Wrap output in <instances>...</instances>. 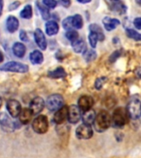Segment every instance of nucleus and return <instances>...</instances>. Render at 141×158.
Instances as JSON below:
<instances>
[{
	"instance_id": "20e7f679",
	"label": "nucleus",
	"mask_w": 141,
	"mask_h": 158,
	"mask_svg": "<svg viewBox=\"0 0 141 158\" xmlns=\"http://www.w3.org/2000/svg\"><path fill=\"white\" fill-rule=\"evenodd\" d=\"M64 106V97L59 94H53L47 98L46 107L50 111H56Z\"/></svg>"
},
{
	"instance_id": "f257e3e1",
	"label": "nucleus",
	"mask_w": 141,
	"mask_h": 158,
	"mask_svg": "<svg viewBox=\"0 0 141 158\" xmlns=\"http://www.w3.org/2000/svg\"><path fill=\"white\" fill-rule=\"evenodd\" d=\"M94 128L96 132L102 133L111 125V118L110 114L106 110L100 111L96 115L93 122Z\"/></svg>"
},
{
	"instance_id": "c9c22d12",
	"label": "nucleus",
	"mask_w": 141,
	"mask_h": 158,
	"mask_svg": "<svg viewBox=\"0 0 141 158\" xmlns=\"http://www.w3.org/2000/svg\"><path fill=\"white\" fill-rule=\"evenodd\" d=\"M19 38L22 40V41H28V36H27V32L25 31L24 30H22V31H20L19 33Z\"/></svg>"
},
{
	"instance_id": "a878e982",
	"label": "nucleus",
	"mask_w": 141,
	"mask_h": 158,
	"mask_svg": "<svg viewBox=\"0 0 141 158\" xmlns=\"http://www.w3.org/2000/svg\"><path fill=\"white\" fill-rule=\"evenodd\" d=\"M36 6L39 9L40 12H41V15L42 18L44 20H48L50 17V14H49V8L47 7H45L42 2H36Z\"/></svg>"
},
{
	"instance_id": "f704fd0d",
	"label": "nucleus",
	"mask_w": 141,
	"mask_h": 158,
	"mask_svg": "<svg viewBox=\"0 0 141 158\" xmlns=\"http://www.w3.org/2000/svg\"><path fill=\"white\" fill-rule=\"evenodd\" d=\"M105 81H106V79L102 77V78H97L96 79V81H95V88L99 90V89H101L103 86V84L105 83Z\"/></svg>"
},
{
	"instance_id": "6e6552de",
	"label": "nucleus",
	"mask_w": 141,
	"mask_h": 158,
	"mask_svg": "<svg viewBox=\"0 0 141 158\" xmlns=\"http://www.w3.org/2000/svg\"><path fill=\"white\" fill-rule=\"evenodd\" d=\"M6 108H7L8 113L10 114V115L13 118L18 117L20 112L22 110V106H21L20 102L14 99H10L7 101V104H6Z\"/></svg>"
},
{
	"instance_id": "4be33fe9",
	"label": "nucleus",
	"mask_w": 141,
	"mask_h": 158,
	"mask_svg": "<svg viewBox=\"0 0 141 158\" xmlns=\"http://www.w3.org/2000/svg\"><path fill=\"white\" fill-rule=\"evenodd\" d=\"M72 48L74 49V51L75 53H83L87 49L86 47V43L84 42L82 39H78L75 41L72 42Z\"/></svg>"
},
{
	"instance_id": "a19ab883",
	"label": "nucleus",
	"mask_w": 141,
	"mask_h": 158,
	"mask_svg": "<svg viewBox=\"0 0 141 158\" xmlns=\"http://www.w3.org/2000/svg\"><path fill=\"white\" fill-rule=\"evenodd\" d=\"M2 8H3V0H0V17L2 15Z\"/></svg>"
},
{
	"instance_id": "bb28decb",
	"label": "nucleus",
	"mask_w": 141,
	"mask_h": 158,
	"mask_svg": "<svg viewBox=\"0 0 141 158\" xmlns=\"http://www.w3.org/2000/svg\"><path fill=\"white\" fill-rule=\"evenodd\" d=\"M72 23H73V27L75 29H81L83 26V21L81 15L76 14L72 17Z\"/></svg>"
},
{
	"instance_id": "f03ea898",
	"label": "nucleus",
	"mask_w": 141,
	"mask_h": 158,
	"mask_svg": "<svg viewBox=\"0 0 141 158\" xmlns=\"http://www.w3.org/2000/svg\"><path fill=\"white\" fill-rule=\"evenodd\" d=\"M128 114L126 110L121 107L116 109L114 111L112 117H111V124L113 127L117 128H122L126 123L127 118H128Z\"/></svg>"
},
{
	"instance_id": "79ce46f5",
	"label": "nucleus",
	"mask_w": 141,
	"mask_h": 158,
	"mask_svg": "<svg viewBox=\"0 0 141 158\" xmlns=\"http://www.w3.org/2000/svg\"><path fill=\"white\" fill-rule=\"evenodd\" d=\"M78 2H80V3H88V2H90L92 1V0H77Z\"/></svg>"
},
{
	"instance_id": "7c9ffc66",
	"label": "nucleus",
	"mask_w": 141,
	"mask_h": 158,
	"mask_svg": "<svg viewBox=\"0 0 141 158\" xmlns=\"http://www.w3.org/2000/svg\"><path fill=\"white\" fill-rule=\"evenodd\" d=\"M65 37L72 43V42L75 41L76 40L79 39V33L74 30H69L65 33Z\"/></svg>"
},
{
	"instance_id": "a211bd4d",
	"label": "nucleus",
	"mask_w": 141,
	"mask_h": 158,
	"mask_svg": "<svg viewBox=\"0 0 141 158\" xmlns=\"http://www.w3.org/2000/svg\"><path fill=\"white\" fill-rule=\"evenodd\" d=\"M33 113L32 111L30 110V108H25L21 110L19 115V121L22 124H27L30 121L32 120Z\"/></svg>"
},
{
	"instance_id": "2eb2a0df",
	"label": "nucleus",
	"mask_w": 141,
	"mask_h": 158,
	"mask_svg": "<svg viewBox=\"0 0 141 158\" xmlns=\"http://www.w3.org/2000/svg\"><path fill=\"white\" fill-rule=\"evenodd\" d=\"M120 21L116 18H112L110 17H105L102 19V24H103L105 29L107 31H113L114 29H116V27L120 25Z\"/></svg>"
},
{
	"instance_id": "473e14b6",
	"label": "nucleus",
	"mask_w": 141,
	"mask_h": 158,
	"mask_svg": "<svg viewBox=\"0 0 141 158\" xmlns=\"http://www.w3.org/2000/svg\"><path fill=\"white\" fill-rule=\"evenodd\" d=\"M62 25H63V27L64 29L67 30V31L73 30L74 27H73V23H72V17H66L62 22Z\"/></svg>"
},
{
	"instance_id": "b1692460",
	"label": "nucleus",
	"mask_w": 141,
	"mask_h": 158,
	"mask_svg": "<svg viewBox=\"0 0 141 158\" xmlns=\"http://www.w3.org/2000/svg\"><path fill=\"white\" fill-rule=\"evenodd\" d=\"M49 77L51 78L54 79H59V78H64L66 77V72L63 68L59 67L56 69H54L53 71L49 72Z\"/></svg>"
},
{
	"instance_id": "393cba45",
	"label": "nucleus",
	"mask_w": 141,
	"mask_h": 158,
	"mask_svg": "<svg viewBox=\"0 0 141 158\" xmlns=\"http://www.w3.org/2000/svg\"><path fill=\"white\" fill-rule=\"evenodd\" d=\"M89 30H90V32H93L97 35L99 40L102 41L104 39H105V35H104V32L101 29V27L97 24H91L89 26Z\"/></svg>"
},
{
	"instance_id": "f8f14e48",
	"label": "nucleus",
	"mask_w": 141,
	"mask_h": 158,
	"mask_svg": "<svg viewBox=\"0 0 141 158\" xmlns=\"http://www.w3.org/2000/svg\"><path fill=\"white\" fill-rule=\"evenodd\" d=\"M45 103L44 100L41 97H36L31 101L30 103V110L32 111L33 114H39L40 112H41L43 110V109L45 107Z\"/></svg>"
},
{
	"instance_id": "6ab92c4d",
	"label": "nucleus",
	"mask_w": 141,
	"mask_h": 158,
	"mask_svg": "<svg viewBox=\"0 0 141 158\" xmlns=\"http://www.w3.org/2000/svg\"><path fill=\"white\" fill-rule=\"evenodd\" d=\"M96 115V113L91 109L89 110L83 112L81 118L83 119V123H86V124H88V125H92V124H93V122L95 120Z\"/></svg>"
},
{
	"instance_id": "37998d69",
	"label": "nucleus",
	"mask_w": 141,
	"mask_h": 158,
	"mask_svg": "<svg viewBox=\"0 0 141 158\" xmlns=\"http://www.w3.org/2000/svg\"><path fill=\"white\" fill-rule=\"evenodd\" d=\"M3 59H4V58H3V54H2V52L0 51V64L3 61Z\"/></svg>"
},
{
	"instance_id": "e433bc0d",
	"label": "nucleus",
	"mask_w": 141,
	"mask_h": 158,
	"mask_svg": "<svg viewBox=\"0 0 141 158\" xmlns=\"http://www.w3.org/2000/svg\"><path fill=\"white\" fill-rule=\"evenodd\" d=\"M20 6V2L19 1H15V2H12L11 4L9 5V7H8V9L9 11H13V10H16L17 7Z\"/></svg>"
},
{
	"instance_id": "1a4fd4ad",
	"label": "nucleus",
	"mask_w": 141,
	"mask_h": 158,
	"mask_svg": "<svg viewBox=\"0 0 141 158\" xmlns=\"http://www.w3.org/2000/svg\"><path fill=\"white\" fill-rule=\"evenodd\" d=\"M82 117V114L79 106L75 105H72L68 108V120L69 123H77L80 120Z\"/></svg>"
},
{
	"instance_id": "7ed1b4c3",
	"label": "nucleus",
	"mask_w": 141,
	"mask_h": 158,
	"mask_svg": "<svg viewBox=\"0 0 141 158\" xmlns=\"http://www.w3.org/2000/svg\"><path fill=\"white\" fill-rule=\"evenodd\" d=\"M0 70L3 72H11V73H25L29 70V68L27 64H22L20 62L11 61L7 62V64H3L0 67Z\"/></svg>"
},
{
	"instance_id": "ea45409f",
	"label": "nucleus",
	"mask_w": 141,
	"mask_h": 158,
	"mask_svg": "<svg viewBox=\"0 0 141 158\" xmlns=\"http://www.w3.org/2000/svg\"><path fill=\"white\" fill-rule=\"evenodd\" d=\"M119 56H120V52H119V51L114 52L113 54H112V55L111 56V58H110V59H111V62L115 61V60H116V59H117Z\"/></svg>"
},
{
	"instance_id": "4468645a",
	"label": "nucleus",
	"mask_w": 141,
	"mask_h": 158,
	"mask_svg": "<svg viewBox=\"0 0 141 158\" xmlns=\"http://www.w3.org/2000/svg\"><path fill=\"white\" fill-rule=\"evenodd\" d=\"M68 117V107L64 106L62 108L56 110L54 113V122L57 124H60V123H64L65 119Z\"/></svg>"
},
{
	"instance_id": "dca6fc26",
	"label": "nucleus",
	"mask_w": 141,
	"mask_h": 158,
	"mask_svg": "<svg viewBox=\"0 0 141 158\" xmlns=\"http://www.w3.org/2000/svg\"><path fill=\"white\" fill-rule=\"evenodd\" d=\"M6 27H7V30L10 33H13L18 29L19 21L14 16H9L6 21Z\"/></svg>"
},
{
	"instance_id": "39448f33",
	"label": "nucleus",
	"mask_w": 141,
	"mask_h": 158,
	"mask_svg": "<svg viewBox=\"0 0 141 158\" xmlns=\"http://www.w3.org/2000/svg\"><path fill=\"white\" fill-rule=\"evenodd\" d=\"M127 114L132 119H138L141 116V101L137 98L131 99L127 106Z\"/></svg>"
},
{
	"instance_id": "72a5a7b5",
	"label": "nucleus",
	"mask_w": 141,
	"mask_h": 158,
	"mask_svg": "<svg viewBox=\"0 0 141 158\" xmlns=\"http://www.w3.org/2000/svg\"><path fill=\"white\" fill-rule=\"evenodd\" d=\"M42 3L48 8H54L57 6L56 0H42Z\"/></svg>"
},
{
	"instance_id": "f3484780",
	"label": "nucleus",
	"mask_w": 141,
	"mask_h": 158,
	"mask_svg": "<svg viewBox=\"0 0 141 158\" xmlns=\"http://www.w3.org/2000/svg\"><path fill=\"white\" fill-rule=\"evenodd\" d=\"M0 125L5 131H12L14 128V125L12 124V121L10 120L9 117L5 113L0 114Z\"/></svg>"
},
{
	"instance_id": "c85d7f7f",
	"label": "nucleus",
	"mask_w": 141,
	"mask_h": 158,
	"mask_svg": "<svg viewBox=\"0 0 141 158\" xmlns=\"http://www.w3.org/2000/svg\"><path fill=\"white\" fill-rule=\"evenodd\" d=\"M96 54L93 49H86L83 52V58L87 62H91L96 59Z\"/></svg>"
},
{
	"instance_id": "aec40b11",
	"label": "nucleus",
	"mask_w": 141,
	"mask_h": 158,
	"mask_svg": "<svg viewBox=\"0 0 141 158\" xmlns=\"http://www.w3.org/2000/svg\"><path fill=\"white\" fill-rule=\"evenodd\" d=\"M59 27L55 21H49L45 24V32L49 36L54 35L59 32Z\"/></svg>"
},
{
	"instance_id": "423d86ee",
	"label": "nucleus",
	"mask_w": 141,
	"mask_h": 158,
	"mask_svg": "<svg viewBox=\"0 0 141 158\" xmlns=\"http://www.w3.org/2000/svg\"><path fill=\"white\" fill-rule=\"evenodd\" d=\"M49 128V123L47 117L45 115H39L35 118L32 123V129L36 133H45Z\"/></svg>"
},
{
	"instance_id": "2f4dec72",
	"label": "nucleus",
	"mask_w": 141,
	"mask_h": 158,
	"mask_svg": "<svg viewBox=\"0 0 141 158\" xmlns=\"http://www.w3.org/2000/svg\"><path fill=\"white\" fill-rule=\"evenodd\" d=\"M88 40L89 44L92 46V48H96V44H97V41H98V37L95 33L93 32H90V34L88 35Z\"/></svg>"
},
{
	"instance_id": "5701e85b",
	"label": "nucleus",
	"mask_w": 141,
	"mask_h": 158,
	"mask_svg": "<svg viewBox=\"0 0 141 158\" xmlns=\"http://www.w3.org/2000/svg\"><path fill=\"white\" fill-rule=\"evenodd\" d=\"M30 61L32 64H41L44 60V56L40 50H34L30 54Z\"/></svg>"
},
{
	"instance_id": "9b49d317",
	"label": "nucleus",
	"mask_w": 141,
	"mask_h": 158,
	"mask_svg": "<svg viewBox=\"0 0 141 158\" xmlns=\"http://www.w3.org/2000/svg\"><path fill=\"white\" fill-rule=\"evenodd\" d=\"M94 101L92 97L89 96H83L79 99L78 101V106L80 109V110L84 112V111L91 110L92 106H93Z\"/></svg>"
},
{
	"instance_id": "a18cd8bd",
	"label": "nucleus",
	"mask_w": 141,
	"mask_h": 158,
	"mask_svg": "<svg viewBox=\"0 0 141 158\" xmlns=\"http://www.w3.org/2000/svg\"><path fill=\"white\" fill-rule=\"evenodd\" d=\"M1 106H2V99L0 97V108H1Z\"/></svg>"
},
{
	"instance_id": "9d476101",
	"label": "nucleus",
	"mask_w": 141,
	"mask_h": 158,
	"mask_svg": "<svg viewBox=\"0 0 141 158\" xmlns=\"http://www.w3.org/2000/svg\"><path fill=\"white\" fill-rule=\"evenodd\" d=\"M104 1L111 11H113L118 14L126 13V7L121 0H104Z\"/></svg>"
},
{
	"instance_id": "cd10ccee",
	"label": "nucleus",
	"mask_w": 141,
	"mask_h": 158,
	"mask_svg": "<svg viewBox=\"0 0 141 158\" xmlns=\"http://www.w3.org/2000/svg\"><path fill=\"white\" fill-rule=\"evenodd\" d=\"M20 17L24 19H31L32 17V7L31 5H26L20 12Z\"/></svg>"
},
{
	"instance_id": "58836bf2",
	"label": "nucleus",
	"mask_w": 141,
	"mask_h": 158,
	"mask_svg": "<svg viewBox=\"0 0 141 158\" xmlns=\"http://www.w3.org/2000/svg\"><path fill=\"white\" fill-rule=\"evenodd\" d=\"M59 2L64 7H69L71 5V0H59Z\"/></svg>"
},
{
	"instance_id": "412c9836",
	"label": "nucleus",
	"mask_w": 141,
	"mask_h": 158,
	"mask_svg": "<svg viewBox=\"0 0 141 158\" xmlns=\"http://www.w3.org/2000/svg\"><path fill=\"white\" fill-rule=\"evenodd\" d=\"M26 51H27L26 46L20 42H16L12 46V52L15 56H17V58L24 57V55L26 54Z\"/></svg>"
},
{
	"instance_id": "4c0bfd02",
	"label": "nucleus",
	"mask_w": 141,
	"mask_h": 158,
	"mask_svg": "<svg viewBox=\"0 0 141 158\" xmlns=\"http://www.w3.org/2000/svg\"><path fill=\"white\" fill-rule=\"evenodd\" d=\"M134 26L138 30H141V17H136L134 20Z\"/></svg>"
},
{
	"instance_id": "c03bdc74",
	"label": "nucleus",
	"mask_w": 141,
	"mask_h": 158,
	"mask_svg": "<svg viewBox=\"0 0 141 158\" xmlns=\"http://www.w3.org/2000/svg\"><path fill=\"white\" fill-rule=\"evenodd\" d=\"M135 1L139 5H141V0H135Z\"/></svg>"
},
{
	"instance_id": "0eeeda50",
	"label": "nucleus",
	"mask_w": 141,
	"mask_h": 158,
	"mask_svg": "<svg viewBox=\"0 0 141 158\" xmlns=\"http://www.w3.org/2000/svg\"><path fill=\"white\" fill-rule=\"evenodd\" d=\"M76 137L79 139H89L93 135V130L92 128L91 125L86 124V123H82L79 125L76 129L75 132Z\"/></svg>"
},
{
	"instance_id": "ddd939ff",
	"label": "nucleus",
	"mask_w": 141,
	"mask_h": 158,
	"mask_svg": "<svg viewBox=\"0 0 141 158\" xmlns=\"http://www.w3.org/2000/svg\"><path fill=\"white\" fill-rule=\"evenodd\" d=\"M34 38L35 41H36L37 45L40 47V49H42V50L46 49L47 41L46 39H45V34L41 30L39 29V28L36 29L34 32Z\"/></svg>"
},
{
	"instance_id": "c756f323",
	"label": "nucleus",
	"mask_w": 141,
	"mask_h": 158,
	"mask_svg": "<svg viewBox=\"0 0 141 158\" xmlns=\"http://www.w3.org/2000/svg\"><path fill=\"white\" fill-rule=\"evenodd\" d=\"M126 35L129 38L133 39L135 40H141V34L139 33L133 29H127L126 30Z\"/></svg>"
}]
</instances>
